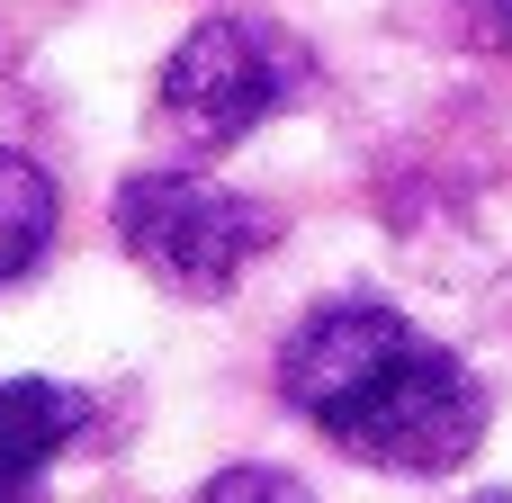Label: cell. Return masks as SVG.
<instances>
[{
  "instance_id": "6da1fadb",
  "label": "cell",
  "mask_w": 512,
  "mask_h": 503,
  "mask_svg": "<svg viewBox=\"0 0 512 503\" xmlns=\"http://www.w3.org/2000/svg\"><path fill=\"white\" fill-rule=\"evenodd\" d=\"M279 396L333 450L387 477H450L495 423L486 378L450 342L414 333L387 297H324L279 342Z\"/></svg>"
},
{
  "instance_id": "7a4b0ae2",
  "label": "cell",
  "mask_w": 512,
  "mask_h": 503,
  "mask_svg": "<svg viewBox=\"0 0 512 503\" xmlns=\"http://www.w3.org/2000/svg\"><path fill=\"white\" fill-rule=\"evenodd\" d=\"M315 90V54L306 36H288L279 18H252V9H225L207 27H189L153 81V108L180 144L198 153H225L243 135H261L270 117H288L297 99Z\"/></svg>"
},
{
  "instance_id": "3957f363",
  "label": "cell",
  "mask_w": 512,
  "mask_h": 503,
  "mask_svg": "<svg viewBox=\"0 0 512 503\" xmlns=\"http://www.w3.org/2000/svg\"><path fill=\"white\" fill-rule=\"evenodd\" d=\"M108 225L126 243L135 270H153L171 297H225L270 243H279V207L270 198H243L234 180H207V171H126L117 198H108Z\"/></svg>"
},
{
  "instance_id": "277c9868",
  "label": "cell",
  "mask_w": 512,
  "mask_h": 503,
  "mask_svg": "<svg viewBox=\"0 0 512 503\" xmlns=\"http://www.w3.org/2000/svg\"><path fill=\"white\" fill-rule=\"evenodd\" d=\"M90 396L63 378H0V495H45V468L81 441Z\"/></svg>"
},
{
  "instance_id": "5b68a950",
  "label": "cell",
  "mask_w": 512,
  "mask_h": 503,
  "mask_svg": "<svg viewBox=\"0 0 512 503\" xmlns=\"http://www.w3.org/2000/svg\"><path fill=\"white\" fill-rule=\"evenodd\" d=\"M54 216H63L54 171H45L36 153H9V144H0V288H9V279H27V270L45 261Z\"/></svg>"
},
{
  "instance_id": "8992f818",
  "label": "cell",
  "mask_w": 512,
  "mask_h": 503,
  "mask_svg": "<svg viewBox=\"0 0 512 503\" xmlns=\"http://www.w3.org/2000/svg\"><path fill=\"white\" fill-rule=\"evenodd\" d=\"M423 45H459V54H512V0H405L396 9Z\"/></svg>"
},
{
  "instance_id": "52a82bcc",
  "label": "cell",
  "mask_w": 512,
  "mask_h": 503,
  "mask_svg": "<svg viewBox=\"0 0 512 503\" xmlns=\"http://www.w3.org/2000/svg\"><path fill=\"white\" fill-rule=\"evenodd\" d=\"M189 503H315V495H306V477H288V468H216Z\"/></svg>"
},
{
  "instance_id": "ba28073f",
  "label": "cell",
  "mask_w": 512,
  "mask_h": 503,
  "mask_svg": "<svg viewBox=\"0 0 512 503\" xmlns=\"http://www.w3.org/2000/svg\"><path fill=\"white\" fill-rule=\"evenodd\" d=\"M0 503H45V495H0Z\"/></svg>"
},
{
  "instance_id": "9c48e42d",
  "label": "cell",
  "mask_w": 512,
  "mask_h": 503,
  "mask_svg": "<svg viewBox=\"0 0 512 503\" xmlns=\"http://www.w3.org/2000/svg\"><path fill=\"white\" fill-rule=\"evenodd\" d=\"M477 503H512V495H477Z\"/></svg>"
}]
</instances>
